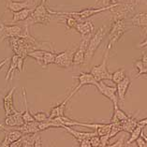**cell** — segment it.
Instances as JSON below:
<instances>
[{
  "label": "cell",
  "instance_id": "6da1fadb",
  "mask_svg": "<svg viewBox=\"0 0 147 147\" xmlns=\"http://www.w3.org/2000/svg\"><path fill=\"white\" fill-rule=\"evenodd\" d=\"M129 29L130 27H127V20L113 17L112 26L108 32V44L106 49L111 51L113 48H115L118 41Z\"/></svg>",
  "mask_w": 147,
  "mask_h": 147
},
{
  "label": "cell",
  "instance_id": "7a4b0ae2",
  "mask_svg": "<svg viewBox=\"0 0 147 147\" xmlns=\"http://www.w3.org/2000/svg\"><path fill=\"white\" fill-rule=\"evenodd\" d=\"M119 5V3H116V4L111 5L109 7H101V8H90V9H82L81 11H70V12H64V11H53L51 10V12L53 15H58V16H71L77 19L79 22H82V20L88 19L92 16L96 15V14L103 12L105 10H111L112 9L115 8Z\"/></svg>",
  "mask_w": 147,
  "mask_h": 147
},
{
  "label": "cell",
  "instance_id": "3957f363",
  "mask_svg": "<svg viewBox=\"0 0 147 147\" xmlns=\"http://www.w3.org/2000/svg\"><path fill=\"white\" fill-rule=\"evenodd\" d=\"M46 1L42 0V2L39 5H38L35 8V9H33L31 15L29 16V18L26 20L27 26L29 24H48L51 21L53 14L51 12V9H49L47 7H46Z\"/></svg>",
  "mask_w": 147,
  "mask_h": 147
},
{
  "label": "cell",
  "instance_id": "277c9868",
  "mask_svg": "<svg viewBox=\"0 0 147 147\" xmlns=\"http://www.w3.org/2000/svg\"><path fill=\"white\" fill-rule=\"evenodd\" d=\"M106 27L101 26L99 27L96 32H95L90 38L89 43L86 49V53H85V59H84V64H89L91 62L93 56L96 53V50L98 49L100 44L102 43L104 38L106 36Z\"/></svg>",
  "mask_w": 147,
  "mask_h": 147
},
{
  "label": "cell",
  "instance_id": "5b68a950",
  "mask_svg": "<svg viewBox=\"0 0 147 147\" xmlns=\"http://www.w3.org/2000/svg\"><path fill=\"white\" fill-rule=\"evenodd\" d=\"M110 50L106 49L105 53H104L103 60L102 62L99 64L98 66L93 67L90 73L93 75V77L95 78V80L96 82H102L103 80H112L113 74H111L108 70V67H107V63H108V58L110 55Z\"/></svg>",
  "mask_w": 147,
  "mask_h": 147
},
{
  "label": "cell",
  "instance_id": "8992f818",
  "mask_svg": "<svg viewBox=\"0 0 147 147\" xmlns=\"http://www.w3.org/2000/svg\"><path fill=\"white\" fill-rule=\"evenodd\" d=\"M73 78L77 79L78 80V85L76 87H75L72 91H71V93L69 95V96H67V99L70 100L71 98L76 94V93L80 90V89L84 86V85H96V84H98V82H96L95 80V78L93 77V75L90 73V72H81L79 75H76V76H73Z\"/></svg>",
  "mask_w": 147,
  "mask_h": 147
},
{
  "label": "cell",
  "instance_id": "52a82bcc",
  "mask_svg": "<svg viewBox=\"0 0 147 147\" xmlns=\"http://www.w3.org/2000/svg\"><path fill=\"white\" fill-rule=\"evenodd\" d=\"M24 34V28L20 26H7L3 24L0 27V41L6 38H21Z\"/></svg>",
  "mask_w": 147,
  "mask_h": 147
},
{
  "label": "cell",
  "instance_id": "ba28073f",
  "mask_svg": "<svg viewBox=\"0 0 147 147\" xmlns=\"http://www.w3.org/2000/svg\"><path fill=\"white\" fill-rule=\"evenodd\" d=\"M92 36H86V37H82L81 43L79 45V47L75 50L74 55H73V65H82L84 64L85 59V53H86V49L90 40V38Z\"/></svg>",
  "mask_w": 147,
  "mask_h": 147
},
{
  "label": "cell",
  "instance_id": "9c48e42d",
  "mask_svg": "<svg viewBox=\"0 0 147 147\" xmlns=\"http://www.w3.org/2000/svg\"><path fill=\"white\" fill-rule=\"evenodd\" d=\"M96 87L101 95H103L106 98L110 99L113 102V106L118 105V96H117V89L114 86H110L103 82H98Z\"/></svg>",
  "mask_w": 147,
  "mask_h": 147
},
{
  "label": "cell",
  "instance_id": "30bf717a",
  "mask_svg": "<svg viewBox=\"0 0 147 147\" xmlns=\"http://www.w3.org/2000/svg\"><path fill=\"white\" fill-rule=\"evenodd\" d=\"M75 50H66L62 53H59L56 55L55 64L63 69H69L73 65V55Z\"/></svg>",
  "mask_w": 147,
  "mask_h": 147
},
{
  "label": "cell",
  "instance_id": "8fae6325",
  "mask_svg": "<svg viewBox=\"0 0 147 147\" xmlns=\"http://www.w3.org/2000/svg\"><path fill=\"white\" fill-rule=\"evenodd\" d=\"M15 90H16V87H12L8 93H7V95L3 96V98H2L3 108H4L6 116L17 112L16 109L14 108V104H13V95Z\"/></svg>",
  "mask_w": 147,
  "mask_h": 147
},
{
  "label": "cell",
  "instance_id": "7c38bea8",
  "mask_svg": "<svg viewBox=\"0 0 147 147\" xmlns=\"http://www.w3.org/2000/svg\"><path fill=\"white\" fill-rule=\"evenodd\" d=\"M23 113L24 112H16L6 116L4 120V125L8 128L18 127L23 125L24 124V121L23 119Z\"/></svg>",
  "mask_w": 147,
  "mask_h": 147
},
{
  "label": "cell",
  "instance_id": "4fadbf2b",
  "mask_svg": "<svg viewBox=\"0 0 147 147\" xmlns=\"http://www.w3.org/2000/svg\"><path fill=\"white\" fill-rule=\"evenodd\" d=\"M22 137H23L22 132H20L17 129H14V128L11 130H10L9 128H8V129L5 131L4 139L0 142V146H9L10 143L18 141V140H20Z\"/></svg>",
  "mask_w": 147,
  "mask_h": 147
},
{
  "label": "cell",
  "instance_id": "5bb4252c",
  "mask_svg": "<svg viewBox=\"0 0 147 147\" xmlns=\"http://www.w3.org/2000/svg\"><path fill=\"white\" fill-rule=\"evenodd\" d=\"M79 34H81L82 37H86V36H92L94 34V24L91 21H85V22H79L75 28Z\"/></svg>",
  "mask_w": 147,
  "mask_h": 147
},
{
  "label": "cell",
  "instance_id": "9a60e30c",
  "mask_svg": "<svg viewBox=\"0 0 147 147\" xmlns=\"http://www.w3.org/2000/svg\"><path fill=\"white\" fill-rule=\"evenodd\" d=\"M131 81L128 77H125V79H124L123 81L119 84H116V89H117V96L119 101L124 103L125 99V95H127L128 88L130 86Z\"/></svg>",
  "mask_w": 147,
  "mask_h": 147
},
{
  "label": "cell",
  "instance_id": "2e32d148",
  "mask_svg": "<svg viewBox=\"0 0 147 147\" xmlns=\"http://www.w3.org/2000/svg\"><path fill=\"white\" fill-rule=\"evenodd\" d=\"M138 113L139 112H137L135 114H131V115L128 116L127 119L120 122L122 128H123V131L127 132V133L130 134L131 132L135 129L136 127L138 125V122H139V120L137 119Z\"/></svg>",
  "mask_w": 147,
  "mask_h": 147
},
{
  "label": "cell",
  "instance_id": "e0dca14e",
  "mask_svg": "<svg viewBox=\"0 0 147 147\" xmlns=\"http://www.w3.org/2000/svg\"><path fill=\"white\" fill-rule=\"evenodd\" d=\"M132 26L141 27L142 29L147 28V12H139L132 16L130 19Z\"/></svg>",
  "mask_w": 147,
  "mask_h": 147
},
{
  "label": "cell",
  "instance_id": "ac0fdd59",
  "mask_svg": "<svg viewBox=\"0 0 147 147\" xmlns=\"http://www.w3.org/2000/svg\"><path fill=\"white\" fill-rule=\"evenodd\" d=\"M64 129H66L70 135H72L73 137L78 141V142H80L84 141V140H86V139H91L93 136L98 135L96 131H93V132H81V131H78L76 129H73V128L70 127H64Z\"/></svg>",
  "mask_w": 147,
  "mask_h": 147
},
{
  "label": "cell",
  "instance_id": "d6986e66",
  "mask_svg": "<svg viewBox=\"0 0 147 147\" xmlns=\"http://www.w3.org/2000/svg\"><path fill=\"white\" fill-rule=\"evenodd\" d=\"M29 2L28 0L26 1H13V0H6V9L10 10L11 12H17L20 10L28 9Z\"/></svg>",
  "mask_w": 147,
  "mask_h": 147
},
{
  "label": "cell",
  "instance_id": "ffe728a7",
  "mask_svg": "<svg viewBox=\"0 0 147 147\" xmlns=\"http://www.w3.org/2000/svg\"><path fill=\"white\" fill-rule=\"evenodd\" d=\"M69 100L67 98H65L64 101H62L61 103H59L58 105L55 106L53 108L51 109V112H50L49 114V118L50 119H53V118L56 117H61L65 115V110H66V106L67 103L69 102Z\"/></svg>",
  "mask_w": 147,
  "mask_h": 147
},
{
  "label": "cell",
  "instance_id": "44dd1931",
  "mask_svg": "<svg viewBox=\"0 0 147 147\" xmlns=\"http://www.w3.org/2000/svg\"><path fill=\"white\" fill-rule=\"evenodd\" d=\"M128 114H127L125 113H124L123 111L120 109L119 105H115L113 106V114L112 118L110 120V123H119V122H122L125 119L128 118Z\"/></svg>",
  "mask_w": 147,
  "mask_h": 147
},
{
  "label": "cell",
  "instance_id": "7402d4cb",
  "mask_svg": "<svg viewBox=\"0 0 147 147\" xmlns=\"http://www.w3.org/2000/svg\"><path fill=\"white\" fill-rule=\"evenodd\" d=\"M32 11H33V9H24L20 10V11L12 12V23L26 21L31 15Z\"/></svg>",
  "mask_w": 147,
  "mask_h": 147
},
{
  "label": "cell",
  "instance_id": "603a6c76",
  "mask_svg": "<svg viewBox=\"0 0 147 147\" xmlns=\"http://www.w3.org/2000/svg\"><path fill=\"white\" fill-rule=\"evenodd\" d=\"M23 98H24V107H26V111H24V113H23V119H24V123H31V122H34L35 119H34V117H33V114H32V113L29 112V110H28L26 87H23Z\"/></svg>",
  "mask_w": 147,
  "mask_h": 147
},
{
  "label": "cell",
  "instance_id": "cb8c5ba5",
  "mask_svg": "<svg viewBox=\"0 0 147 147\" xmlns=\"http://www.w3.org/2000/svg\"><path fill=\"white\" fill-rule=\"evenodd\" d=\"M46 50H42V49H38V50H34V51L28 53L27 56L31 57L34 60H36V62L39 64L42 67V64H43V55Z\"/></svg>",
  "mask_w": 147,
  "mask_h": 147
},
{
  "label": "cell",
  "instance_id": "d4e9b609",
  "mask_svg": "<svg viewBox=\"0 0 147 147\" xmlns=\"http://www.w3.org/2000/svg\"><path fill=\"white\" fill-rule=\"evenodd\" d=\"M18 58H19V56H18L17 55H13L11 59H10V65H9V70L8 72H7L6 74V81H9L11 80L12 77L11 75L12 73L14 72L15 70L18 69Z\"/></svg>",
  "mask_w": 147,
  "mask_h": 147
},
{
  "label": "cell",
  "instance_id": "484cf974",
  "mask_svg": "<svg viewBox=\"0 0 147 147\" xmlns=\"http://www.w3.org/2000/svg\"><path fill=\"white\" fill-rule=\"evenodd\" d=\"M38 135V133L23 135V137L21 138L22 142H23V147H34Z\"/></svg>",
  "mask_w": 147,
  "mask_h": 147
},
{
  "label": "cell",
  "instance_id": "4316f807",
  "mask_svg": "<svg viewBox=\"0 0 147 147\" xmlns=\"http://www.w3.org/2000/svg\"><path fill=\"white\" fill-rule=\"evenodd\" d=\"M57 53H55L53 52L45 51L43 55V64H42V67H46L47 66L51 65V64H55V57Z\"/></svg>",
  "mask_w": 147,
  "mask_h": 147
},
{
  "label": "cell",
  "instance_id": "83f0119b",
  "mask_svg": "<svg viewBox=\"0 0 147 147\" xmlns=\"http://www.w3.org/2000/svg\"><path fill=\"white\" fill-rule=\"evenodd\" d=\"M142 131H143V127H142L141 125H138L137 127H136L135 129L130 133V137H129V139L127 140V142H125V145H128V144H130V143L137 141V140L141 137Z\"/></svg>",
  "mask_w": 147,
  "mask_h": 147
},
{
  "label": "cell",
  "instance_id": "f1b7e54d",
  "mask_svg": "<svg viewBox=\"0 0 147 147\" xmlns=\"http://www.w3.org/2000/svg\"><path fill=\"white\" fill-rule=\"evenodd\" d=\"M125 77H127V75H125V69H119L113 73L112 81L115 84H119V82H121L122 81H123L124 79H125Z\"/></svg>",
  "mask_w": 147,
  "mask_h": 147
},
{
  "label": "cell",
  "instance_id": "f546056e",
  "mask_svg": "<svg viewBox=\"0 0 147 147\" xmlns=\"http://www.w3.org/2000/svg\"><path fill=\"white\" fill-rule=\"evenodd\" d=\"M134 66L138 71V74H137V76H136V78H139L140 76H142V75H147V67L143 65V63L142 62L141 59L136 60L134 62Z\"/></svg>",
  "mask_w": 147,
  "mask_h": 147
},
{
  "label": "cell",
  "instance_id": "4dcf8cb0",
  "mask_svg": "<svg viewBox=\"0 0 147 147\" xmlns=\"http://www.w3.org/2000/svg\"><path fill=\"white\" fill-rule=\"evenodd\" d=\"M112 124V123H111ZM123 131V128H122V125H121V123H113L112 124V128H111V131L109 133V136L110 138L112 139L113 137H115V136L119 133V132Z\"/></svg>",
  "mask_w": 147,
  "mask_h": 147
},
{
  "label": "cell",
  "instance_id": "1f68e13d",
  "mask_svg": "<svg viewBox=\"0 0 147 147\" xmlns=\"http://www.w3.org/2000/svg\"><path fill=\"white\" fill-rule=\"evenodd\" d=\"M64 17H65L64 22H65L67 27L69 28V29H75V28H76V26L79 23V21L71 16H64Z\"/></svg>",
  "mask_w": 147,
  "mask_h": 147
},
{
  "label": "cell",
  "instance_id": "d6a6232c",
  "mask_svg": "<svg viewBox=\"0 0 147 147\" xmlns=\"http://www.w3.org/2000/svg\"><path fill=\"white\" fill-rule=\"evenodd\" d=\"M33 117L36 122H45L49 120V115L44 112H38L33 114Z\"/></svg>",
  "mask_w": 147,
  "mask_h": 147
},
{
  "label": "cell",
  "instance_id": "836d02e7",
  "mask_svg": "<svg viewBox=\"0 0 147 147\" xmlns=\"http://www.w3.org/2000/svg\"><path fill=\"white\" fill-rule=\"evenodd\" d=\"M99 139H100V143H99V146L98 147H107V146L110 144L109 142H110L111 138H110L109 134L100 136Z\"/></svg>",
  "mask_w": 147,
  "mask_h": 147
},
{
  "label": "cell",
  "instance_id": "e575fe53",
  "mask_svg": "<svg viewBox=\"0 0 147 147\" xmlns=\"http://www.w3.org/2000/svg\"><path fill=\"white\" fill-rule=\"evenodd\" d=\"M125 136H121L118 141H116L114 143H112V144H109L107 147H125Z\"/></svg>",
  "mask_w": 147,
  "mask_h": 147
},
{
  "label": "cell",
  "instance_id": "d590c367",
  "mask_svg": "<svg viewBox=\"0 0 147 147\" xmlns=\"http://www.w3.org/2000/svg\"><path fill=\"white\" fill-rule=\"evenodd\" d=\"M90 142H91V146L92 147H98L99 143H100V139L98 135L93 136V137L90 139Z\"/></svg>",
  "mask_w": 147,
  "mask_h": 147
},
{
  "label": "cell",
  "instance_id": "8d00e7d4",
  "mask_svg": "<svg viewBox=\"0 0 147 147\" xmlns=\"http://www.w3.org/2000/svg\"><path fill=\"white\" fill-rule=\"evenodd\" d=\"M99 0H96V2H98ZM116 4L115 0H102V6L103 7H109L111 5Z\"/></svg>",
  "mask_w": 147,
  "mask_h": 147
},
{
  "label": "cell",
  "instance_id": "74e56055",
  "mask_svg": "<svg viewBox=\"0 0 147 147\" xmlns=\"http://www.w3.org/2000/svg\"><path fill=\"white\" fill-rule=\"evenodd\" d=\"M79 144H80V147H92L91 142H90V139L84 140V141L79 142Z\"/></svg>",
  "mask_w": 147,
  "mask_h": 147
},
{
  "label": "cell",
  "instance_id": "f35d334b",
  "mask_svg": "<svg viewBox=\"0 0 147 147\" xmlns=\"http://www.w3.org/2000/svg\"><path fill=\"white\" fill-rule=\"evenodd\" d=\"M136 143H137V146L138 147H147V144H146L145 141L142 137H140L137 140V141H136Z\"/></svg>",
  "mask_w": 147,
  "mask_h": 147
},
{
  "label": "cell",
  "instance_id": "ab89813d",
  "mask_svg": "<svg viewBox=\"0 0 147 147\" xmlns=\"http://www.w3.org/2000/svg\"><path fill=\"white\" fill-rule=\"evenodd\" d=\"M34 147H44L43 146V143H42V141H41V137L40 135H38L37 137V140H36V142H35V145Z\"/></svg>",
  "mask_w": 147,
  "mask_h": 147
},
{
  "label": "cell",
  "instance_id": "60d3db41",
  "mask_svg": "<svg viewBox=\"0 0 147 147\" xmlns=\"http://www.w3.org/2000/svg\"><path fill=\"white\" fill-rule=\"evenodd\" d=\"M9 147H23V142H22V140H18V141L14 142L12 143H10Z\"/></svg>",
  "mask_w": 147,
  "mask_h": 147
},
{
  "label": "cell",
  "instance_id": "b9f144b4",
  "mask_svg": "<svg viewBox=\"0 0 147 147\" xmlns=\"http://www.w3.org/2000/svg\"><path fill=\"white\" fill-rule=\"evenodd\" d=\"M138 125H141L142 127L144 128V127H146V125H147V117H146V118H143V119H142V120H139Z\"/></svg>",
  "mask_w": 147,
  "mask_h": 147
},
{
  "label": "cell",
  "instance_id": "7bdbcfd3",
  "mask_svg": "<svg viewBox=\"0 0 147 147\" xmlns=\"http://www.w3.org/2000/svg\"><path fill=\"white\" fill-rule=\"evenodd\" d=\"M141 60H142V62L143 63V65L147 67V53H143Z\"/></svg>",
  "mask_w": 147,
  "mask_h": 147
},
{
  "label": "cell",
  "instance_id": "ee69618b",
  "mask_svg": "<svg viewBox=\"0 0 147 147\" xmlns=\"http://www.w3.org/2000/svg\"><path fill=\"white\" fill-rule=\"evenodd\" d=\"M9 60V58H4V59H3V60H1V61H0V69H1L2 67H4L5 65H6V64H7V62H8Z\"/></svg>",
  "mask_w": 147,
  "mask_h": 147
},
{
  "label": "cell",
  "instance_id": "f6af8a7d",
  "mask_svg": "<svg viewBox=\"0 0 147 147\" xmlns=\"http://www.w3.org/2000/svg\"><path fill=\"white\" fill-rule=\"evenodd\" d=\"M7 129H8V127H7L4 124L0 123V131H6Z\"/></svg>",
  "mask_w": 147,
  "mask_h": 147
},
{
  "label": "cell",
  "instance_id": "bcb514c9",
  "mask_svg": "<svg viewBox=\"0 0 147 147\" xmlns=\"http://www.w3.org/2000/svg\"><path fill=\"white\" fill-rule=\"evenodd\" d=\"M141 137L143 139V140H144V141H145V142H146V144H147V135H145V133H144V132H142V135H141Z\"/></svg>",
  "mask_w": 147,
  "mask_h": 147
},
{
  "label": "cell",
  "instance_id": "7dc6e473",
  "mask_svg": "<svg viewBox=\"0 0 147 147\" xmlns=\"http://www.w3.org/2000/svg\"><path fill=\"white\" fill-rule=\"evenodd\" d=\"M125 1V0H115L116 3H119V4H121V3H123Z\"/></svg>",
  "mask_w": 147,
  "mask_h": 147
},
{
  "label": "cell",
  "instance_id": "c3c4849f",
  "mask_svg": "<svg viewBox=\"0 0 147 147\" xmlns=\"http://www.w3.org/2000/svg\"><path fill=\"white\" fill-rule=\"evenodd\" d=\"M3 24H3V23H2V21L0 20V27H1V26H3Z\"/></svg>",
  "mask_w": 147,
  "mask_h": 147
},
{
  "label": "cell",
  "instance_id": "681fc988",
  "mask_svg": "<svg viewBox=\"0 0 147 147\" xmlns=\"http://www.w3.org/2000/svg\"><path fill=\"white\" fill-rule=\"evenodd\" d=\"M0 147H9V146H0Z\"/></svg>",
  "mask_w": 147,
  "mask_h": 147
}]
</instances>
